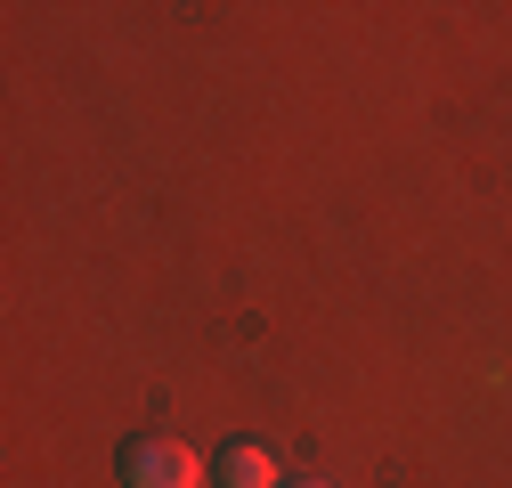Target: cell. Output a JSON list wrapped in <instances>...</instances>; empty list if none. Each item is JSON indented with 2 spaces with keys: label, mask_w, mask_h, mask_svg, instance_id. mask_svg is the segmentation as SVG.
Segmentation results:
<instances>
[{
  "label": "cell",
  "mask_w": 512,
  "mask_h": 488,
  "mask_svg": "<svg viewBox=\"0 0 512 488\" xmlns=\"http://www.w3.org/2000/svg\"><path fill=\"white\" fill-rule=\"evenodd\" d=\"M122 480H131V488H204V464H196V448L147 432V440L122 448Z\"/></svg>",
  "instance_id": "1"
},
{
  "label": "cell",
  "mask_w": 512,
  "mask_h": 488,
  "mask_svg": "<svg viewBox=\"0 0 512 488\" xmlns=\"http://www.w3.org/2000/svg\"><path fill=\"white\" fill-rule=\"evenodd\" d=\"M212 472H220V488H285V480H277V456L252 448V440H228Z\"/></svg>",
  "instance_id": "2"
},
{
  "label": "cell",
  "mask_w": 512,
  "mask_h": 488,
  "mask_svg": "<svg viewBox=\"0 0 512 488\" xmlns=\"http://www.w3.org/2000/svg\"><path fill=\"white\" fill-rule=\"evenodd\" d=\"M293 488H326V480H293Z\"/></svg>",
  "instance_id": "3"
}]
</instances>
